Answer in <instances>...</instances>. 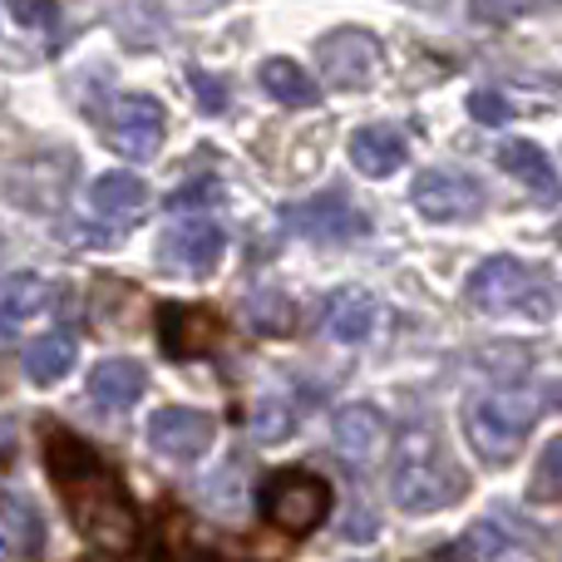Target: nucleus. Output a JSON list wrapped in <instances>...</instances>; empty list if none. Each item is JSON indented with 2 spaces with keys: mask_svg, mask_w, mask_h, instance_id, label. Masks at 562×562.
I'll return each mask as SVG.
<instances>
[{
  "mask_svg": "<svg viewBox=\"0 0 562 562\" xmlns=\"http://www.w3.org/2000/svg\"><path fill=\"white\" fill-rule=\"evenodd\" d=\"M45 464H49V479L59 484L69 504V518L75 528L89 538L94 548H109V553H124L134 543V504L128 494L119 488L114 469L99 459V449H89L79 435L69 429H49L45 439Z\"/></svg>",
  "mask_w": 562,
  "mask_h": 562,
  "instance_id": "obj_1",
  "label": "nucleus"
},
{
  "mask_svg": "<svg viewBox=\"0 0 562 562\" xmlns=\"http://www.w3.org/2000/svg\"><path fill=\"white\" fill-rule=\"evenodd\" d=\"M390 488H395V504L405 514H439V508L459 504L469 488V479L454 469V459L445 454L435 429L415 425L400 435L395 445V464H390Z\"/></svg>",
  "mask_w": 562,
  "mask_h": 562,
  "instance_id": "obj_2",
  "label": "nucleus"
},
{
  "mask_svg": "<svg viewBox=\"0 0 562 562\" xmlns=\"http://www.w3.org/2000/svg\"><path fill=\"white\" fill-rule=\"evenodd\" d=\"M533 419H538V400L528 395V390H494V395L469 405L464 429H469V445H474L488 464H504V459H514L518 449H524Z\"/></svg>",
  "mask_w": 562,
  "mask_h": 562,
  "instance_id": "obj_3",
  "label": "nucleus"
},
{
  "mask_svg": "<svg viewBox=\"0 0 562 562\" xmlns=\"http://www.w3.org/2000/svg\"><path fill=\"white\" fill-rule=\"evenodd\" d=\"M464 301L484 316H504V311H524V316H538L543 321L553 311L548 301V286L533 267H524L518 257H488L479 262V272L469 277L464 286Z\"/></svg>",
  "mask_w": 562,
  "mask_h": 562,
  "instance_id": "obj_4",
  "label": "nucleus"
},
{
  "mask_svg": "<svg viewBox=\"0 0 562 562\" xmlns=\"http://www.w3.org/2000/svg\"><path fill=\"white\" fill-rule=\"evenodd\" d=\"M262 514L281 533L301 538V533H311V528H321V518L330 514V484L306 474V469H281L262 488Z\"/></svg>",
  "mask_w": 562,
  "mask_h": 562,
  "instance_id": "obj_5",
  "label": "nucleus"
},
{
  "mask_svg": "<svg viewBox=\"0 0 562 562\" xmlns=\"http://www.w3.org/2000/svg\"><path fill=\"white\" fill-rule=\"evenodd\" d=\"M316 59H321V75L330 79L336 89H370L385 69V49L370 30H330L326 40L316 45Z\"/></svg>",
  "mask_w": 562,
  "mask_h": 562,
  "instance_id": "obj_6",
  "label": "nucleus"
},
{
  "mask_svg": "<svg viewBox=\"0 0 562 562\" xmlns=\"http://www.w3.org/2000/svg\"><path fill=\"white\" fill-rule=\"evenodd\" d=\"M104 138L114 154L134 158V164L158 158V144H164V109H158V99H148V94L119 99L104 114Z\"/></svg>",
  "mask_w": 562,
  "mask_h": 562,
  "instance_id": "obj_7",
  "label": "nucleus"
},
{
  "mask_svg": "<svg viewBox=\"0 0 562 562\" xmlns=\"http://www.w3.org/2000/svg\"><path fill=\"white\" fill-rule=\"evenodd\" d=\"M213 415L203 409H188V405H164L154 419H148V449L158 459H173V464H193L213 449Z\"/></svg>",
  "mask_w": 562,
  "mask_h": 562,
  "instance_id": "obj_8",
  "label": "nucleus"
},
{
  "mask_svg": "<svg viewBox=\"0 0 562 562\" xmlns=\"http://www.w3.org/2000/svg\"><path fill=\"white\" fill-rule=\"evenodd\" d=\"M484 207V188L479 178L459 173V168H429L415 183V213L425 223H464Z\"/></svg>",
  "mask_w": 562,
  "mask_h": 562,
  "instance_id": "obj_9",
  "label": "nucleus"
},
{
  "mask_svg": "<svg viewBox=\"0 0 562 562\" xmlns=\"http://www.w3.org/2000/svg\"><path fill=\"white\" fill-rule=\"evenodd\" d=\"M158 340H164L168 360L213 356V346L223 340V316H217L213 306H183V301H168V306H158Z\"/></svg>",
  "mask_w": 562,
  "mask_h": 562,
  "instance_id": "obj_10",
  "label": "nucleus"
},
{
  "mask_svg": "<svg viewBox=\"0 0 562 562\" xmlns=\"http://www.w3.org/2000/svg\"><path fill=\"white\" fill-rule=\"evenodd\" d=\"M223 243H227L223 227L193 217V223H178V227L164 233V243H158V262H164L173 277H207L217 267V257H223Z\"/></svg>",
  "mask_w": 562,
  "mask_h": 562,
  "instance_id": "obj_11",
  "label": "nucleus"
},
{
  "mask_svg": "<svg viewBox=\"0 0 562 562\" xmlns=\"http://www.w3.org/2000/svg\"><path fill=\"white\" fill-rule=\"evenodd\" d=\"M286 223L296 227L306 243H356V237L366 233V217L340 193H321V198H311V203L286 207Z\"/></svg>",
  "mask_w": 562,
  "mask_h": 562,
  "instance_id": "obj_12",
  "label": "nucleus"
},
{
  "mask_svg": "<svg viewBox=\"0 0 562 562\" xmlns=\"http://www.w3.org/2000/svg\"><path fill=\"white\" fill-rule=\"evenodd\" d=\"M330 439H336V449L350 464H370L385 449V415L375 405H346L336 415V425H330Z\"/></svg>",
  "mask_w": 562,
  "mask_h": 562,
  "instance_id": "obj_13",
  "label": "nucleus"
},
{
  "mask_svg": "<svg viewBox=\"0 0 562 562\" xmlns=\"http://www.w3.org/2000/svg\"><path fill=\"white\" fill-rule=\"evenodd\" d=\"M148 390V375L138 360H104V366L89 370V395H94V405L104 409H134L138 395Z\"/></svg>",
  "mask_w": 562,
  "mask_h": 562,
  "instance_id": "obj_14",
  "label": "nucleus"
},
{
  "mask_svg": "<svg viewBox=\"0 0 562 562\" xmlns=\"http://www.w3.org/2000/svg\"><path fill=\"white\" fill-rule=\"evenodd\" d=\"M375 321H380V301L370 296L366 286H346L326 301V330L336 340H346V346L366 340L370 330H375Z\"/></svg>",
  "mask_w": 562,
  "mask_h": 562,
  "instance_id": "obj_15",
  "label": "nucleus"
},
{
  "mask_svg": "<svg viewBox=\"0 0 562 562\" xmlns=\"http://www.w3.org/2000/svg\"><path fill=\"white\" fill-rule=\"evenodd\" d=\"M350 164L366 178H390L405 164V138H400V128H390V124L356 128V138H350Z\"/></svg>",
  "mask_w": 562,
  "mask_h": 562,
  "instance_id": "obj_16",
  "label": "nucleus"
},
{
  "mask_svg": "<svg viewBox=\"0 0 562 562\" xmlns=\"http://www.w3.org/2000/svg\"><path fill=\"white\" fill-rule=\"evenodd\" d=\"M89 207L104 217H114V223H124V217H138L148 207V183L134 173H99L94 188H89Z\"/></svg>",
  "mask_w": 562,
  "mask_h": 562,
  "instance_id": "obj_17",
  "label": "nucleus"
},
{
  "mask_svg": "<svg viewBox=\"0 0 562 562\" xmlns=\"http://www.w3.org/2000/svg\"><path fill=\"white\" fill-rule=\"evenodd\" d=\"M498 168L514 178H524L528 188H533L543 203H562V178L553 173V164L543 158V148L533 144H504L498 148Z\"/></svg>",
  "mask_w": 562,
  "mask_h": 562,
  "instance_id": "obj_18",
  "label": "nucleus"
},
{
  "mask_svg": "<svg viewBox=\"0 0 562 562\" xmlns=\"http://www.w3.org/2000/svg\"><path fill=\"white\" fill-rule=\"evenodd\" d=\"M20 366H25V375L35 380V385H55V380H65L69 366H75V340H69L65 330L35 336L25 350H20Z\"/></svg>",
  "mask_w": 562,
  "mask_h": 562,
  "instance_id": "obj_19",
  "label": "nucleus"
},
{
  "mask_svg": "<svg viewBox=\"0 0 562 562\" xmlns=\"http://www.w3.org/2000/svg\"><path fill=\"white\" fill-rule=\"evenodd\" d=\"M257 79H262V89L277 99V104L306 109V104H316V99H321V85L296 65V59H267Z\"/></svg>",
  "mask_w": 562,
  "mask_h": 562,
  "instance_id": "obj_20",
  "label": "nucleus"
},
{
  "mask_svg": "<svg viewBox=\"0 0 562 562\" xmlns=\"http://www.w3.org/2000/svg\"><path fill=\"white\" fill-rule=\"evenodd\" d=\"M0 538H5L20 558H35L40 553L45 533H40V514H35V504H30V498L0 494Z\"/></svg>",
  "mask_w": 562,
  "mask_h": 562,
  "instance_id": "obj_21",
  "label": "nucleus"
},
{
  "mask_svg": "<svg viewBox=\"0 0 562 562\" xmlns=\"http://www.w3.org/2000/svg\"><path fill=\"white\" fill-rule=\"evenodd\" d=\"M247 326H252L257 336H286V330L296 326V306H291V296H281V291H252V296H247Z\"/></svg>",
  "mask_w": 562,
  "mask_h": 562,
  "instance_id": "obj_22",
  "label": "nucleus"
},
{
  "mask_svg": "<svg viewBox=\"0 0 562 562\" xmlns=\"http://www.w3.org/2000/svg\"><path fill=\"white\" fill-rule=\"evenodd\" d=\"M49 301H55V286H49L45 277H15L5 286V301H0V311H5L10 321H25V316H35V311H45Z\"/></svg>",
  "mask_w": 562,
  "mask_h": 562,
  "instance_id": "obj_23",
  "label": "nucleus"
},
{
  "mask_svg": "<svg viewBox=\"0 0 562 562\" xmlns=\"http://www.w3.org/2000/svg\"><path fill=\"white\" fill-rule=\"evenodd\" d=\"M291 425H296V415H291L286 400L262 395V400L252 405V435L262 439V445H281V439L291 435Z\"/></svg>",
  "mask_w": 562,
  "mask_h": 562,
  "instance_id": "obj_24",
  "label": "nucleus"
},
{
  "mask_svg": "<svg viewBox=\"0 0 562 562\" xmlns=\"http://www.w3.org/2000/svg\"><path fill=\"white\" fill-rule=\"evenodd\" d=\"M203 494L217 504V514H227V518H233L237 508H243V464H237V459H233V464H223V474H217V479H207V484H203Z\"/></svg>",
  "mask_w": 562,
  "mask_h": 562,
  "instance_id": "obj_25",
  "label": "nucleus"
},
{
  "mask_svg": "<svg viewBox=\"0 0 562 562\" xmlns=\"http://www.w3.org/2000/svg\"><path fill=\"white\" fill-rule=\"evenodd\" d=\"M533 498H562V439L543 449V464L533 479Z\"/></svg>",
  "mask_w": 562,
  "mask_h": 562,
  "instance_id": "obj_26",
  "label": "nucleus"
},
{
  "mask_svg": "<svg viewBox=\"0 0 562 562\" xmlns=\"http://www.w3.org/2000/svg\"><path fill=\"white\" fill-rule=\"evenodd\" d=\"M469 114H474L479 124L498 128V124H508V119H514V104H508L498 89H479V94H469Z\"/></svg>",
  "mask_w": 562,
  "mask_h": 562,
  "instance_id": "obj_27",
  "label": "nucleus"
},
{
  "mask_svg": "<svg viewBox=\"0 0 562 562\" xmlns=\"http://www.w3.org/2000/svg\"><path fill=\"white\" fill-rule=\"evenodd\" d=\"M459 548L469 553V562H498L508 543L498 538V528H494V524H479V528H469V538H464Z\"/></svg>",
  "mask_w": 562,
  "mask_h": 562,
  "instance_id": "obj_28",
  "label": "nucleus"
},
{
  "mask_svg": "<svg viewBox=\"0 0 562 562\" xmlns=\"http://www.w3.org/2000/svg\"><path fill=\"white\" fill-rule=\"evenodd\" d=\"M188 85L198 89V104H203L207 114H223V109H227V85H217L213 75H203V69H188Z\"/></svg>",
  "mask_w": 562,
  "mask_h": 562,
  "instance_id": "obj_29",
  "label": "nucleus"
},
{
  "mask_svg": "<svg viewBox=\"0 0 562 562\" xmlns=\"http://www.w3.org/2000/svg\"><path fill=\"white\" fill-rule=\"evenodd\" d=\"M217 183H188L183 193H173V213H183V207H203V203H217Z\"/></svg>",
  "mask_w": 562,
  "mask_h": 562,
  "instance_id": "obj_30",
  "label": "nucleus"
},
{
  "mask_svg": "<svg viewBox=\"0 0 562 562\" xmlns=\"http://www.w3.org/2000/svg\"><path fill=\"white\" fill-rule=\"evenodd\" d=\"M10 15H15L20 25H59L55 5H10Z\"/></svg>",
  "mask_w": 562,
  "mask_h": 562,
  "instance_id": "obj_31",
  "label": "nucleus"
},
{
  "mask_svg": "<svg viewBox=\"0 0 562 562\" xmlns=\"http://www.w3.org/2000/svg\"><path fill=\"white\" fill-rule=\"evenodd\" d=\"M5 336H15V321H10L5 311H0V340H5Z\"/></svg>",
  "mask_w": 562,
  "mask_h": 562,
  "instance_id": "obj_32",
  "label": "nucleus"
},
{
  "mask_svg": "<svg viewBox=\"0 0 562 562\" xmlns=\"http://www.w3.org/2000/svg\"><path fill=\"white\" fill-rule=\"evenodd\" d=\"M0 562H15V548H10L5 538H0Z\"/></svg>",
  "mask_w": 562,
  "mask_h": 562,
  "instance_id": "obj_33",
  "label": "nucleus"
},
{
  "mask_svg": "<svg viewBox=\"0 0 562 562\" xmlns=\"http://www.w3.org/2000/svg\"><path fill=\"white\" fill-rule=\"evenodd\" d=\"M75 562H109V558H99V553H85V558H75Z\"/></svg>",
  "mask_w": 562,
  "mask_h": 562,
  "instance_id": "obj_34",
  "label": "nucleus"
},
{
  "mask_svg": "<svg viewBox=\"0 0 562 562\" xmlns=\"http://www.w3.org/2000/svg\"><path fill=\"white\" fill-rule=\"evenodd\" d=\"M429 562H454V558H429Z\"/></svg>",
  "mask_w": 562,
  "mask_h": 562,
  "instance_id": "obj_35",
  "label": "nucleus"
},
{
  "mask_svg": "<svg viewBox=\"0 0 562 562\" xmlns=\"http://www.w3.org/2000/svg\"><path fill=\"white\" fill-rule=\"evenodd\" d=\"M0 439H5V425H0Z\"/></svg>",
  "mask_w": 562,
  "mask_h": 562,
  "instance_id": "obj_36",
  "label": "nucleus"
}]
</instances>
